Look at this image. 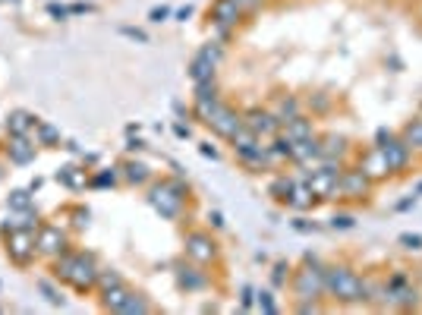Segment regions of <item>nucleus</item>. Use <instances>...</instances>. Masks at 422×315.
<instances>
[{
	"instance_id": "42",
	"label": "nucleus",
	"mask_w": 422,
	"mask_h": 315,
	"mask_svg": "<svg viewBox=\"0 0 422 315\" xmlns=\"http://www.w3.org/2000/svg\"><path fill=\"white\" fill-rule=\"evenodd\" d=\"M48 13H51V16H57V19H67V16H69V7H60V3H51Z\"/></svg>"
},
{
	"instance_id": "28",
	"label": "nucleus",
	"mask_w": 422,
	"mask_h": 315,
	"mask_svg": "<svg viewBox=\"0 0 422 315\" xmlns=\"http://www.w3.org/2000/svg\"><path fill=\"white\" fill-rule=\"evenodd\" d=\"M57 278L54 274H51V278H38V281H35V287L41 290V293H44V300L51 303V306H63V293H60V287H57Z\"/></svg>"
},
{
	"instance_id": "45",
	"label": "nucleus",
	"mask_w": 422,
	"mask_h": 315,
	"mask_svg": "<svg viewBox=\"0 0 422 315\" xmlns=\"http://www.w3.org/2000/svg\"><path fill=\"white\" fill-rule=\"evenodd\" d=\"M92 3H73V7H69V13H92Z\"/></svg>"
},
{
	"instance_id": "6",
	"label": "nucleus",
	"mask_w": 422,
	"mask_h": 315,
	"mask_svg": "<svg viewBox=\"0 0 422 315\" xmlns=\"http://www.w3.org/2000/svg\"><path fill=\"white\" fill-rule=\"evenodd\" d=\"M3 246H7V259L13 262L16 268H28L38 255V246H35V230L28 227H19V230L3 233Z\"/></svg>"
},
{
	"instance_id": "22",
	"label": "nucleus",
	"mask_w": 422,
	"mask_h": 315,
	"mask_svg": "<svg viewBox=\"0 0 422 315\" xmlns=\"http://www.w3.org/2000/svg\"><path fill=\"white\" fill-rule=\"evenodd\" d=\"M120 177L126 180L130 186H145L151 180V171L149 164H142V161H133V158H126L120 164Z\"/></svg>"
},
{
	"instance_id": "29",
	"label": "nucleus",
	"mask_w": 422,
	"mask_h": 315,
	"mask_svg": "<svg viewBox=\"0 0 422 315\" xmlns=\"http://www.w3.org/2000/svg\"><path fill=\"white\" fill-rule=\"evenodd\" d=\"M400 139L410 145L413 151H422V117H416V120H410L407 126H403Z\"/></svg>"
},
{
	"instance_id": "3",
	"label": "nucleus",
	"mask_w": 422,
	"mask_h": 315,
	"mask_svg": "<svg viewBox=\"0 0 422 315\" xmlns=\"http://www.w3.org/2000/svg\"><path fill=\"white\" fill-rule=\"evenodd\" d=\"M186 196H189V186L183 180H161V183H151V189H149L151 208L167 221H177L183 214Z\"/></svg>"
},
{
	"instance_id": "34",
	"label": "nucleus",
	"mask_w": 422,
	"mask_h": 315,
	"mask_svg": "<svg viewBox=\"0 0 422 315\" xmlns=\"http://www.w3.org/2000/svg\"><path fill=\"white\" fill-rule=\"evenodd\" d=\"M196 98H218V83H214V76H211V79H199Z\"/></svg>"
},
{
	"instance_id": "15",
	"label": "nucleus",
	"mask_w": 422,
	"mask_h": 315,
	"mask_svg": "<svg viewBox=\"0 0 422 315\" xmlns=\"http://www.w3.org/2000/svg\"><path fill=\"white\" fill-rule=\"evenodd\" d=\"M372 189V180L360 171H344L341 173V196L344 199H366V192Z\"/></svg>"
},
{
	"instance_id": "46",
	"label": "nucleus",
	"mask_w": 422,
	"mask_h": 315,
	"mask_svg": "<svg viewBox=\"0 0 422 315\" xmlns=\"http://www.w3.org/2000/svg\"><path fill=\"white\" fill-rule=\"evenodd\" d=\"M174 133H177L180 139H189V133H192V130H189L186 124H177V126H174Z\"/></svg>"
},
{
	"instance_id": "9",
	"label": "nucleus",
	"mask_w": 422,
	"mask_h": 315,
	"mask_svg": "<svg viewBox=\"0 0 422 315\" xmlns=\"http://www.w3.org/2000/svg\"><path fill=\"white\" fill-rule=\"evenodd\" d=\"M183 249H186V259L196 262V265H211V262L218 259V243H214V237L205 230H189L183 240Z\"/></svg>"
},
{
	"instance_id": "4",
	"label": "nucleus",
	"mask_w": 422,
	"mask_h": 315,
	"mask_svg": "<svg viewBox=\"0 0 422 315\" xmlns=\"http://www.w3.org/2000/svg\"><path fill=\"white\" fill-rule=\"evenodd\" d=\"M293 293H296V300H321V293H325V265L319 259H306V265L293 274Z\"/></svg>"
},
{
	"instance_id": "40",
	"label": "nucleus",
	"mask_w": 422,
	"mask_h": 315,
	"mask_svg": "<svg viewBox=\"0 0 422 315\" xmlns=\"http://www.w3.org/2000/svg\"><path fill=\"white\" fill-rule=\"evenodd\" d=\"M237 7L243 10V13H252V10L262 7V0H237Z\"/></svg>"
},
{
	"instance_id": "41",
	"label": "nucleus",
	"mask_w": 422,
	"mask_h": 315,
	"mask_svg": "<svg viewBox=\"0 0 422 315\" xmlns=\"http://www.w3.org/2000/svg\"><path fill=\"white\" fill-rule=\"evenodd\" d=\"M167 16H171V7H155V10H151V22H164Z\"/></svg>"
},
{
	"instance_id": "1",
	"label": "nucleus",
	"mask_w": 422,
	"mask_h": 315,
	"mask_svg": "<svg viewBox=\"0 0 422 315\" xmlns=\"http://www.w3.org/2000/svg\"><path fill=\"white\" fill-rule=\"evenodd\" d=\"M51 274H54L60 284L73 287L76 293H92V290H98V274H101V268H98L92 253L67 249V253H60L57 259H51Z\"/></svg>"
},
{
	"instance_id": "35",
	"label": "nucleus",
	"mask_w": 422,
	"mask_h": 315,
	"mask_svg": "<svg viewBox=\"0 0 422 315\" xmlns=\"http://www.w3.org/2000/svg\"><path fill=\"white\" fill-rule=\"evenodd\" d=\"M287 281H290V265H287V262H278V265H274V274H271V284L274 287H284Z\"/></svg>"
},
{
	"instance_id": "8",
	"label": "nucleus",
	"mask_w": 422,
	"mask_h": 315,
	"mask_svg": "<svg viewBox=\"0 0 422 315\" xmlns=\"http://www.w3.org/2000/svg\"><path fill=\"white\" fill-rule=\"evenodd\" d=\"M378 148H382L385 161H388L391 173H403L410 167V161H413V148H410L403 139L391 136V133H378Z\"/></svg>"
},
{
	"instance_id": "43",
	"label": "nucleus",
	"mask_w": 422,
	"mask_h": 315,
	"mask_svg": "<svg viewBox=\"0 0 422 315\" xmlns=\"http://www.w3.org/2000/svg\"><path fill=\"white\" fill-rule=\"evenodd\" d=\"M120 32H123V35H130V38H136V42H149V38H145V32H139V28H130V26H126V28H120Z\"/></svg>"
},
{
	"instance_id": "17",
	"label": "nucleus",
	"mask_w": 422,
	"mask_h": 315,
	"mask_svg": "<svg viewBox=\"0 0 422 315\" xmlns=\"http://www.w3.org/2000/svg\"><path fill=\"white\" fill-rule=\"evenodd\" d=\"M360 167H362V173H366L369 180H385L391 173V167H388V161H385V155H382V148L375 145V148H369L366 155H362V161H360Z\"/></svg>"
},
{
	"instance_id": "25",
	"label": "nucleus",
	"mask_w": 422,
	"mask_h": 315,
	"mask_svg": "<svg viewBox=\"0 0 422 315\" xmlns=\"http://www.w3.org/2000/svg\"><path fill=\"white\" fill-rule=\"evenodd\" d=\"M319 151H321V161H337V158L347 155V139L325 136V139H319Z\"/></svg>"
},
{
	"instance_id": "44",
	"label": "nucleus",
	"mask_w": 422,
	"mask_h": 315,
	"mask_svg": "<svg viewBox=\"0 0 422 315\" xmlns=\"http://www.w3.org/2000/svg\"><path fill=\"white\" fill-rule=\"evenodd\" d=\"M208 221H211V227H218V230L224 227V214H221V212H211V214H208Z\"/></svg>"
},
{
	"instance_id": "39",
	"label": "nucleus",
	"mask_w": 422,
	"mask_h": 315,
	"mask_svg": "<svg viewBox=\"0 0 422 315\" xmlns=\"http://www.w3.org/2000/svg\"><path fill=\"white\" fill-rule=\"evenodd\" d=\"M239 306H243V309H252V306H255V287H249V284H246V287H243V296H239Z\"/></svg>"
},
{
	"instance_id": "32",
	"label": "nucleus",
	"mask_w": 422,
	"mask_h": 315,
	"mask_svg": "<svg viewBox=\"0 0 422 315\" xmlns=\"http://www.w3.org/2000/svg\"><path fill=\"white\" fill-rule=\"evenodd\" d=\"M120 183V167H104V171H98V173H92L89 177V186H95V189H108V186H117Z\"/></svg>"
},
{
	"instance_id": "5",
	"label": "nucleus",
	"mask_w": 422,
	"mask_h": 315,
	"mask_svg": "<svg viewBox=\"0 0 422 315\" xmlns=\"http://www.w3.org/2000/svg\"><path fill=\"white\" fill-rule=\"evenodd\" d=\"M341 173H344L341 161H321V167L306 173V183L315 192V199H334V196H341Z\"/></svg>"
},
{
	"instance_id": "36",
	"label": "nucleus",
	"mask_w": 422,
	"mask_h": 315,
	"mask_svg": "<svg viewBox=\"0 0 422 315\" xmlns=\"http://www.w3.org/2000/svg\"><path fill=\"white\" fill-rule=\"evenodd\" d=\"M69 212H73V227H76V230H82V227L89 224V208L73 205V208H69Z\"/></svg>"
},
{
	"instance_id": "37",
	"label": "nucleus",
	"mask_w": 422,
	"mask_h": 315,
	"mask_svg": "<svg viewBox=\"0 0 422 315\" xmlns=\"http://www.w3.org/2000/svg\"><path fill=\"white\" fill-rule=\"evenodd\" d=\"M400 243H403V249H413V253H419V249H422L419 233H400Z\"/></svg>"
},
{
	"instance_id": "10",
	"label": "nucleus",
	"mask_w": 422,
	"mask_h": 315,
	"mask_svg": "<svg viewBox=\"0 0 422 315\" xmlns=\"http://www.w3.org/2000/svg\"><path fill=\"white\" fill-rule=\"evenodd\" d=\"M385 287H388V306L394 309H413L419 303V290L413 287V281L403 271L391 274L388 281H385Z\"/></svg>"
},
{
	"instance_id": "11",
	"label": "nucleus",
	"mask_w": 422,
	"mask_h": 315,
	"mask_svg": "<svg viewBox=\"0 0 422 315\" xmlns=\"http://www.w3.org/2000/svg\"><path fill=\"white\" fill-rule=\"evenodd\" d=\"M243 124L249 126V130L255 133L262 142H271V139L280 133V120H278V117H274L268 108H249V110L243 114Z\"/></svg>"
},
{
	"instance_id": "20",
	"label": "nucleus",
	"mask_w": 422,
	"mask_h": 315,
	"mask_svg": "<svg viewBox=\"0 0 422 315\" xmlns=\"http://www.w3.org/2000/svg\"><path fill=\"white\" fill-rule=\"evenodd\" d=\"M35 126H38V117L28 114V110H13V114L7 117V133L10 136H32Z\"/></svg>"
},
{
	"instance_id": "30",
	"label": "nucleus",
	"mask_w": 422,
	"mask_h": 315,
	"mask_svg": "<svg viewBox=\"0 0 422 315\" xmlns=\"http://www.w3.org/2000/svg\"><path fill=\"white\" fill-rule=\"evenodd\" d=\"M293 183H296V180L287 177V173L274 177V183L268 186V192H271V199H278V202H284V205H287V199H290V192H293Z\"/></svg>"
},
{
	"instance_id": "13",
	"label": "nucleus",
	"mask_w": 422,
	"mask_h": 315,
	"mask_svg": "<svg viewBox=\"0 0 422 315\" xmlns=\"http://www.w3.org/2000/svg\"><path fill=\"white\" fill-rule=\"evenodd\" d=\"M239 16H243V10L237 7V0H214V3H211V10H208L211 26L218 28L221 35H227V28L237 26Z\"/></svg>"
},
{
	"instance_id": "21",
	"label": "nucleus",
	"mask_w": 422,
	"mask_h": 315,
	"mask_svg": "<svg viewBox=\"0 0 422 315\" xmlns=\"http://www.w3.org/2000/svg\"><path fill=\"white\" fill-rule=\"evenodd\" d=\"M89 177H92V173L85 171V167H79V164H67V167L57 171V183H63L67 189H73V192L85 189V186H89Z\"/></svg>"
},
{
	"instance_id": "33",
	"label": "nucleus",
	"mask_w": 422,
	"mask_h": 315,
	"mask_svg": "<svg viewBox=\"0 0 422 315\" xmlns=\"http://www.w3.org/2000/svg\"><path fill=\"white\" fill-rule=\"evenodd\" d=\"M255 306H259L262 312H278V303H274L271 290H255Z\"/></svg>"
},
{
	"instance_id": "12",
	"label": "nucleus",
	"mask_w": 422,
	"mask_h": 315,
	"mask_svg": "<svg viewBox=\"0 0 422 315\" xmlns=\"http://www.w3.org/2000/svg\"><path fill=\"white\" fill-rule=\"evenodd\" d=\"M218 63H221V48L218 44H205L189 63V79L192 83H199V79H211L214 69H218Z\"/></svg>"
},
{
	"instance_id": "23",
	"label": "nucleus",
	"mask_w": 422,
	"mask_h": 315,
	"mask_svg": "<svg viewBox=\"0 0 422 315\" xmlns=\"http://www.w3.org/2000/svg\"><path fill=\"white\" fill-rule=\"evenodd\" d=\"M287 205L296 208V212H306V208H312V205H315V192L309 189L306 177L293 183V192H290V199H287Z\"/></svg>"
},
{
	"instance_id": "48",
	"label": "nucleus",
	"mask_w": 422,
	"mask_h": 315,
	"mask_svg": "<svg viewBox=\"0 0 422 315\" xmlns=\"http://www.w3.org/2000/svg\"><path fill=\"white\" fill-rule=\"evenodd\" d=\"M293 227H296V230H315V224H309L306 218H300V221H293Z\"/></svg>"
},
{
	"instance_id": "24",
	"label": "nucleus",
	"mask_w": 422,
	"mask_h": 315,
	"mask_svg": "<svg viewBox=\"0 0 422 315\" xmlns=\"http://www.w3.org/2000/svg\"><path fill=\"white\" fill-rule=\"evenodd\" d=\"M32 139L41 145V148H63V145H60V130H57V126H51L48 120H38Z\"/></svg>"
},
{
	"instance_id": "18",
	"label": "nucleus",
	"mask_w": 422,
	"mask_h": 315,
	"mask_svg": "<svg viewBox=\"0 0 422 315\" xmlns=\"http://www.w3.org/2000/svg\"><path fill=\"white\" fill-rule=\"evenodd\" d=\"M177 287L180 290H202L208 287V274L202 271V265H180L177 268Z\"/></svg>"
},
{
	"instance_id": "14",
	"label": "nucleus",
	"mask_w": 422,
	"mask_h": 315,
	"mask_svg": "<svg viewBox=\"0 0 422 315\" xmlns=\"http://www.w3.org/2000/svg\"><path fill=\"white\" fill-rule=\"evenodd\" d=\"M38 158V142L32 136H10L7 142V161L16 167H26Z\"/></svg>"
},
{
	"instance_id": "27",
	"label": "nucleus",
	"mask_w": 422,
	"mask_h": 315,
	"mask_svg": "<svg viewBox=\"0 0 422 315\" xmlns=\"http://www.w3.org/2000/svg\"><path fill=\"white\" fill-rule=\"evenodd\" d=\"M7 208L16 214H26L35 208V199H32V189H13L7 196Z\"/></svg>"
},
{
	"instance_id": "38",
	"label": "nucleus",
	"mask_w": 422,
	"mask_h": 315,
	"mask_svg": "<svg viewBox=\"0 0 422 315\" xmlns=\"http://www.w3.org/2000/svg\"><path fill=\"white\" fill-rule=\"evenodd\" d=\"M353 224H356L353 214H334V218H331V227H334V230H350Z\"/></svg>"
},
{
	"instance_id": "2",
	"label": "nucleus",
	"mask_w": 422,
	"mask_h": 315,
	"mask_svg": "<svg viewBox=\"0 0 422 315\" xmlns=\"http://www.w3.org/2000/svg\"><path fill=\"white\" fill-rule=\"evenodd\" d=\"M325 293L337 303H366V281L350 265H325Z\"/></svg>"
},
{
	"instance_id": "31",
	"label": "nucleus",
	"mask_w": 422,
	"mask_h": 315,
	"mask_svg": "<svg viewBox=\"0 0 422 315\" xmlns=\"http://www.w3.org/2000/svg\"><path fill=\"white\" fill-rule=\"evenodd\" d=\"M151 309H155V306H151V303L145 300L142 293H136V290H133V293L126 296V303H123L120 312H123V315H145V312H151Z\"/></svg>"
},
{
	"instance_id": "7",
	"label": "nucleus",
	"mask_w": 422,
	"mask_h": 315,
	"mask_svg": "<svg viewBox=\"0 0 422 315\" xmlns=\"http://www.w3.org/2000/svg\"><path fill=\"white\" fill-rule=\"evenodd\" d=\"M35 246H38V255L57 259L60 253L69 249V237L60 224H38V230H35Z\"/></svg>"
},
{
	"instance_id": "19",
	"label": "nucleus",
	"mask_w": 422,
	"mask_h": 315,
	"mask_svg": "<svg viewBox=\"0 0 422 315\" xmlns=\"http://www.w3.org/2000/svg\"><path fill=\"white\" fill-rule=\"evenodd\" d=\"M271 114L280 120V130H284V126L290 124V120H296V117H303V104H300V98H293V95H280L278 101H274Z\"/></svg>"
},
{
	"instance_id": "26",
	"label": "nucleus",
	"mask_w": 422,
	"mask_h": 315,
	"mask_svg": "<svg viewBox=\"0 0 422 315\" xmlns=\"http://www.w3.org/2000/svg\"><path fill=\"white\" fill-rule=\"evenodd\" d=\"M284 133L293 139V142H303V139H312L315 136V126L309 117H296V120H290V124L284 126Z\"/></svg>"
},
{
	"instance_id": "16",
	"label": "nucleus",
	"mask_w": 422,
	"mask_h": 315,
	"mask_svg": "<svg viewBox=\"0 0 422 315\" xmlns=\"http://www.w3.org/2000/svg\"><path fill=\"white\" fill-rule=\"evenodd\" d=\"M98 293H101V309H108V312H120L123 303H126V296L133 293V287L126 281H117V284H108V287H98Z\"/></svg>"
},
{
	"instance_id": "47",
	"label": "nucleus",
	"mask_w": 422,
	"mask_h": 315,
	"mask_svg": "<svg viewBox=\"0 0 422 315\" xmlns=\"http://www.w3.org/2000/svg\"><path fill=\"white\" fill-rule=\"evenodd\" d=\"M199 151H202L205 158H211V161H214V158H218V148H211V145H199Z\"/></svg>"
}]
</instances>
